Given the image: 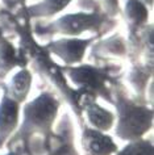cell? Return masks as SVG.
Masks as SVG:
<instances>
[{
	"instance_id": "14",
	"label": "cell",
	"mask_w": 154,
	"mask_h": 155,
	"mask_svg": "<svg viewBox=\"0 0 154 155\" xmlns=\"http://www.w3.org/2000/svg\"><path fill=\"white\" fill-rule=\"evenodd\" d=\"M142 2H144L146 5H149V7H152V5H153V0H142Z\"/></svg>"
},
{
	"instance_id": "13",
	"label": "cell",
	"mask_w": 154,
	"mask_h": 155,
	"mask_svg": "<svg viewBox=\"0 0 154 155\" xmlns=\"http://www.w3.org/2000/svg\"><path fill=\"white\" fill-rule=\"evenodd\" d=\"M108 16H116L120 12V0H100Z\"/></svg>"
},
{
	"instance_id": "12",
	"label": "cell",
	"mask_w": 154,
	"mask_h": 155,
	"mask_svg": "<svg viewBox=\"0 0 154 155\" xmlns=\"http://www.w3.org/2000/svg\"><path fill=\"white\" fill-rule=\"evenodd\" d=\"M30 72L28 70H20L16 75L12 78L11 82V92L12 96L17 100H24L25 96L28 95L29 88H30Z\"/></svg>"
},
{
	"instance_id": "11",
	"label": "cell",
	"mask_w": 154,
	"mask_h": 155,
	"mask_svg": "<svg viewBox=\"0 0 154 155\" xmlns=\"http://www.w3.org/2000/svg\"><path fill=\"white\" fill-rule=\"evenodd\" d=\"M87 116L92 125H95L98 129L108 130L113 124V116L108 110L103 109L102 107L92 104L87 108Z\"/></svg>"
},
{
	"instance_id": "6",
	"label": "cell",
	"mask_w": 154,
	"mask_h": 155,
	"mask_svg": "<svg viewBox=\"0 0 154 155\" xmlns=\"http://www.w3.org/2000/svg\"><path fill=\"white\" fill-rule=\"evenodd\" d=\"M83 149L87 155H109L116 150L111 138L95 130H86L83 135Z\"/></svg>"
},
{
	"instance_id": "10",
	"label": "cell",
	"mask_w": 154,
	"mask_h": 155,
	"mask_svg": "<svg viewBox=\"0 0 154 155\" xmlns=\"http://www.w3.org/2000/svg\"><path fill=\"white\" fill-rule=\"evenodd\" d=\"M20 63V58L17 57L15 48L7 40L0 37V76H4Z\"/></svg>"
},
{
	"instance_id": "3",
	"label": "cell",
	"mask_w": 154,
	"mask_h": 155,
	"mask_svg": "<svg viewBox=\"0 0 154 155\" xmlns=\"http://www.w3.org/2000/svg\"><path fill=\"white\" fill-rule=\"evenodd\" d=\"M150 116V112L146 109L125 105V109L121 110L119 134L124 138H133L140 135L149 126Z\"/></svg>"
},
{
	"instance_id": "9",
	"label": "cell",
	"mask_w": 154,
	"mask_h": 155,
	"mask_svg": "<svg viewBox=\"0 0 154 155\" xmlns=\"http://www.w3.org/2000/svg\"><path fill=\"white\" fill-rule=\"evenodd\" d=\"M124 15L128 24L132 28H140L148 21V5L142 0H125Z\"/></svg>"
},
{
	"instance_id": "5",
	"label": "cell",
	"mask_w": 154,
	"mask_h": 155,
	"mask_svg": "<svg viewBox=\"0 0 154 155\" xmlns=\"http://www.w3.org/2000/svg\"><path fill=\"white\" fill-rule=\"evenodd\" d=\"M69 75L75 83L82 84L83 87L92 88V90H103L105 82V75L100 70L90 67V66H82L78 68L69 70Z\"/></svg>"
},
{
	"instance_id": "1",
	"label": "cell",
	"mask_w": 154,
	"mask_h": 155,
	"mask_svg": "<svg viewBox=\"0 0 154 155\" xmlns=\"http://www.w3.org/2000/svg\"><path fill=\"white\" fill-rule=\"evenodd\" d=\"M107 21V16L100 12H78L63 15L52 24L45 26L48 33H59L65 36H79L90 30H99Z\"/></svg>"
},
{
	"instance_id": "8",
	"label": "cell",
	"mask_w": 154,
	"mask_h": 155,
	"mask_svg": "<svg viewBox=\"0 0 154 155\" xmlns=\"http://www.w3.org/2000/svg\"><path fill=\"white\" fill-rule=\"evenodd\" d=\"M72 0H41V2L28 7V15L33 18L53 17L62 12Z\"/></svg>"
},
{
	"instance_id": "4",
	"label": "cell",
	"mask_w": 154,
	"mask_h": 155,
	"mask_svg": "<svg viewBox=\"0 0 154 155\" xmlns=\"http://www.w3.org/2000/svg\"><path fill=\"white\" fill-rule=\"evenodd\" d=\"M91 44V38L79 40V38H63L52 42L49 46L50 51L61 58L63 62L69 64L78 63L83 59L86 49Z\"/></svg>"
},
{
	"instance_id": "15",
	"label": "cell",
	"mask_w": 154,
	"mask_h": 155,
	"mask_svg": "<svg viewBox=\"0 0 154 155\" xmlns=\"http://www.w3.org/2000/svg\"><path fill=\"white\" fill-rule=\"evenodd\" d=\"M9 155H15V154H9Z\"/></svg>"
},
{
	"instance_id": "2",
	"label": "cell",
	"mask_w": 154,
	"mask_h": 155,
	"mask_svg": "<svg viewBox=\"0 0 154 155\" xmlns=\"http://www.w3.org/2000/svg\"><path fill=\"white\" fill-rule=\"evenodd\" d=\"M58 103L49 94H44L25 107L24 130H48L54 121Z\"/></svg>"
},
{
	"instance_id": "7",
	"label": "cell",
	"mask_w": 154,
	"mask_h": 155,
	"mask_svg": "<svg viewBox=\"0 0 154 155\" xmlns=\"http://www.w3.org/2000/svg\"><path fill=\"white\" fill-rule=\"evenodd\" d=\"M18 107L15 100L4 96L0 104V145L12 133L17 124Z\"/></svg>"
}]
</instances>
